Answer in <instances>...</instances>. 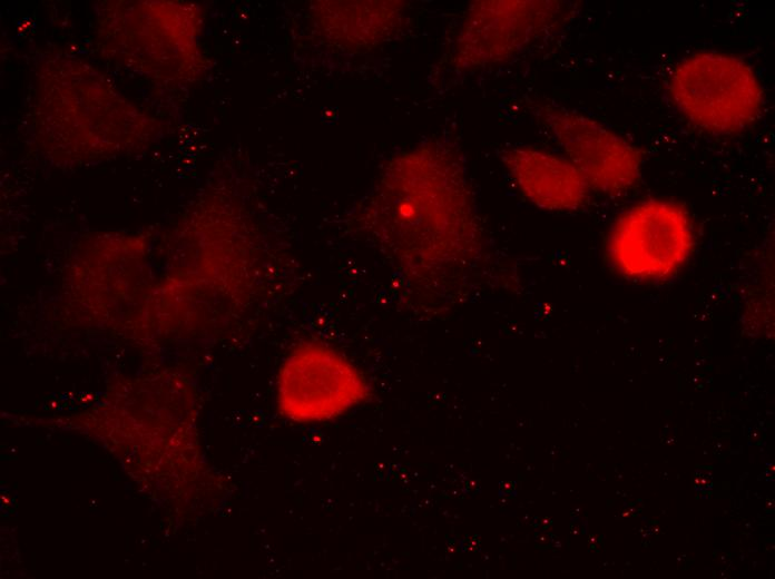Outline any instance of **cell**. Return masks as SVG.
Returning a JSON list of instances; mask_svg holds the SVG:
<instances>
[{
  "label": "cell",
  "instance_id": "6da1fadb",
  "mask_svg": "<svg viewBox=\"0 0 775 579\" xmlns=\"http://www.w3.org/2000/svg\"><path fill=\"white\" fill-rule=\"evenodd\" d=\"M371 385L343 352L325 343L297 344L281 363L275 404L287 421L300 424L335 420L364 404Z\"/></svg>",
  "mask_w": 775,
  "mask_h": 579
},
{
  "label": "cell",
  "instance_id": "3957f363",
  "mask_svg": "<svg viewBox=\"0 0 775 579\" xmlns=\"http://www.w3.org/2000/svg\"><path fill=\"white\" fill-rule=\"evenodd\" d=\"M695 233L688 213L678 204L651 199L624 212L614 224L607 254L611 265L632 281H660L688 261Z\"/></svg>",
  "mask_w": 775,
  "mask_h": 579
},
{
  "label": "cell",
  "instance_id": "277c9868",
  "mask_svg": "<svg viewBox=\"0 0 775 579\" xmlns=\"http://www.w3.org/2000/svg\"><path fill=\"white\" fill-rule=\"evenodd\" d=\"M455 165L444 156L428 164V171L419 175L416 190L399 192L393 202L394 218L403 228H411L409 236H422L421 245L432 258L455 254L471 236L468 233H473L468 225L472 212L464 178Z\"/></svg>",
  "mask_w": 775,
  "mask_h": 579
},
{
  "label": "cell",
  "instance_id": "7a4b0ae2",
  "mask_svg": "<svg viewBox=\"0 0 775 579\" xmlns=\"http://www.w3.org/2000/svg\"><path fill=\"white\" fill-rule=\"evenodd\" d=\"M675 106L695 126L710 133H737L752 125L764 102L761 82L743 59L699 52L679 61L669 78Z\"/></svg>",
  "mask_w": 775,
  "mask_h": 579
},
{
  "label": "cell",
  "instance_id": "5b68a950",
  "mask_svg": "<svg viewBox=\"0 0 775 579\" xmlns=\"http://www.w3.org/2000/svg\"><path fill=\"white\" fill-rule=\"evenodd\" d=\"M536 112L590 188L616 196L637 184L641 157L626 139L597 120L563 107L541 105Z\"/></svg>",
  "mask_w": 775,
  "mask_h": 579
},
{
  "label": "cell",
  "instance_id": "52a82bcc",
  "mask_svg": "<svg viewBox=\"0 0 775 579\" xmlns=\"http://www.w3.org/2000/svg\"><path fill=\"white\" fill-rule=\"evenodd\" d=\"M502 159L520 193L537 207L572 212L585 205L590 187L568 159L533 147L506 150Z\"/></svg>",
  "mask_w": 775,
  "mask_h": 579
},
{
  "label": "cell",
  "instance_id": "8992f818",
  "mask_svg": "<svg viewBox=\"0 0 775 579\" xmlns=\"http://www.w3.org/2000/svg\"><path fill=\"white\" fill-rule=\"evenodd\" d=\"M545 1H481L468 12L457 42L465 66L500 61L517 52L553 19Z\"/></svg>",
  "mask_w": 775,
  "mask_h": 579
}]
</instances>
